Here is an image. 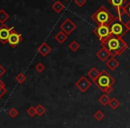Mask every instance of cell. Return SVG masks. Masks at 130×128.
Segmentation results:
<instances>
[{
  "mask_svg": "<svg viewBox=\"0 0 130 128\" xmlns=\"http://www.w3.org/2000/svg\"><path fill=\"white\" fill-rule=\"evenodd\" d=\"M26 79H27V77H26L25 75H24V73H22V72H20L16 77H15V80H16V82L18 84H23L24 82L26 81Z\"/></svg>",
  "mask_w": 130,
  "mask_h": 128,
  "instance_id": "cell-22",
  "label": "cell"
},
{
  "mask_svg": "<svg viewBox=\"0 0 130 128\" xmlns=\"http://www.w3.org/2000/svg\"><path fill=\"white\" fill-rule=\"evenodd\" d=\"M0 88H6V85L1 79H0Z\"/></svg>",
  "mask_w": 130,
  "mask_h": 128,
  "instance_id": "cell-31",
  "label": "cell"
},
{
  "mask_svg": "<svg viewBox=\"0 0 130 128\" xmlns=\"http://www.w3.org/2000/svg\"><path fill=\"white\" fill-rule=\"evenodd\" d=\"M74 3L78 7H83L87 4V0H74Z\"/></svg>",
  "mask_w": 130,
  "mask_h": 128,
  "instance_id": "cell-28",
  "label": "cell"
},
{
  "mask_svg": "<svg viewBox=\"0 0 130 128\" xmlns=\"http://www.w3.org/2000/svg\"><path fill=\"white\" fill-rule=\"evenodd\" d=\"M69 48H70V50L72 51V52H77V51L80 48V45H79V44L78 43V41L73 40V41H71V43H70Z\"/></svg>",
  "mask_w": 130,
  "mask_h": 128,
  "instance_id": "cell-21",
  "label": "cell"
},
{
  "mask_svg": "<svg viewBox=\"0 0 130 128\" xmlns=\"http://www.w3.org/2000/svg\"><path fill=\"white\" fill-rule=\"evenodd\" d=\"M114 18L115 16L103 6H100L91 16V19L97 25H110Z\"/></svg>",
  "mask_w": 130,
  "mask_h": 128,
  "instance_id": "cell-3",
  "label": "cell"
},
{
  "mask_svg": "<svg viewBox=\"0 0 130 128\" xmlns=\"http://www.w3.org/2000/svg\"><path fill=\"white\" fill-rule=\"evenodd\" d=\"M51 51H52V47L47 45L46 43H45V42L42 43L41 45L38 47V52H39L43 57H45L46 55H48L51 52Z\"/></svg>",
  "mask_w": 130,
  "mask_h": 128,
  "instance_id": "cell-12",
  "label": "cell"
},
{
  "mask_svg": "<svg viewBox=\"0 0 130 128\" xmlns=\"http://www.w3.org/2000/svg\"><path fill=\"white\" fill-rule=\"evenodd\" d=\"M109 106H110V108H111V109L115 110L120 106V102H119L117 98H111L110 102H109Z\"/></svg>",
  "mask_w": 130,
  "mask_h": 128,
  "instance_id": "cell-18",
  "label": "cell"
},
{
  "mask_svg": "<svg viewBox=\"0 0 130 128\" xmlns=\"http://www.w3.org/2000/svg\"><path fill=\"white\" fill-rule=\"evenodd\" d=\"M75 85H76V87L81 93H86L91 87L92 84H91V82L89 81L87 77L82 76L81 78L75 83Z\"/></svg>",
  "mask_w": 130,
  "mask_h": 128,
  "instance_id": "cell-9",
  "label": "cell"
},
{
  "mask_svg": "<svg viewBox=\"0 0 130 128\" xmlns=\"http://www.w3.org/2000/svg\"><path fill=\"white\" fill-rule=\"evenodd\" d=\"M98 101H99V102L101 103L103 106H106V105H109V102H110V98L109 97L108 94H103V95L99 98Z\"/></svg>",
  "mask_w": 130,
  "mask_h": 128,
  "instance_id": "cell-19",
  "label": "cell"
},
{
  "mask_svg": "<svg viewBox=\"0 0 130 128\" xmlns=\"http://www.w3.org/2000/svg\"><path fill=\"white\" fill-rule=\"evenodd\" d=\"M123 13L130 19V1L128 3H126V5L123 8Z\"/></svg>",
  "mask_w": 130,
  "mask_h": 128,
  "instance_id": "cell-26",
  "label": "cell"
},
{
  "mask_svg": "<svg viewBox=\"0 0 130 128\" xmlns=\"http://www.w3.org/2000/svg\"><path fill=\"white\" fill-rule=\"evenodd\" d=\"M10 15L8 13H6L4 9H0V23L5 24L6 21H8Z\"/></svg>",
  "mask_w": 130,
  "mask_h": 128,
  "instance_id": "cell-17",
  "label": "cell"
},
{
  "mask_svg": "<svg viewBox=\"0 0 130 128\" xmlns=\"http://www.w3.org/2000/svg\"><path fill=\"white\" fill-rule=\"evenodd\" d=\"M104 113H103L102 110H97V111L95 112V113L94 114V118L96 119L97 121H102L103 118H104Z\"/></svg>",
  "mask_w": 130,
  "mask_h": 128,
  "instance_id": "cell-23",
  "label": "cell"
},
{
  "mask_svg": "<svg viewBox=\"0 0 130 128\" xmlns=\"http://www.w3.org/2000/svg\"><path fill=\"white\" fill-rule=\"evenodd\" d=\"M51 7H52V9L54 10L56 13H61V12L64 11V9H65L64 5H63L61 1H59V0H56L55 2L52 5Z\"/></svg>",
  "mask_w": 130,
  "mask_h": 128,
  "instance_id": "cell-14",
  "label": "cell"
},
{
  "mask_svg": "<svg viewBox=\"0 0 130 128\" xmlns=\"http://www.w3.org/2000/svg\"><path fill=\"white\" fill-rule=\"evenodd\" d=\"M64 1H69V0H64Z\"/></svg>",
  "mask_w": 130,
  "mask_h": 128,
  "instance_id": "cell-32",
  "label": "cell"
},
{
  "mask_svg": "<svg viewBox=\"0 0 130 128\" xmlns=\"http://www.w3.org/2000/svg\"><path fill=\"white\" fill-rule=\"evenodd\" d=\"M115 83L116 80L105 69L101 71L97 79L94 82V84L100 90L103 91L104 94H108V95L113 92V85Z\"/></svg>",
  "mask_w": 130,
  "mask_h": 128,
  "instance_id": "cell-2",
  "label": "cell"
},
{
  "mask_svg": "<svg viewBox=\"0 0 130 128\" xmlns=\"http://www.w3.org/2000/svg\"><path fill=\"white\" fill-rule=\"evenodd\" d=\"M8 115L10 116V117H12V118H15V117L18 116V114H19V111L17 110V108H11L9 110H8Z\"/></svg>",
  "mask_w": 130,
  "mask_h": 128,
  "instance_id": "cell-24",
  "label": "cell"
},
{
  "mask_svg": "<svg viewBox=\"0 0 130 128\" xmlns=\"http://www.w3.org/2000/svg\"><path fill=\"white\" fill-rule=\"evenodd\" d=\"M60 29H61V30L63 31L65 34H67L68 36H69V35H71V33L77 29V26L70 18H66L62 22V23L60 25Z\"/></svg>",
  "mask_w": 130,
  "mask_h": 128,
  "instance_id": "cell-6",
  "label": "cell"
},
{
  "mask_svg": "<svg viewBox=\"0 0 130 128\" xmlns=\"http://www.w3.org/2000/svg\"><path fill=\"white\" fill-rule=\"evenodd\" d=\"M54 39H55L59 44H63L66 40L68 39V35L65 34L63 31L60 30L59 32L54 36Z\"/></svg>",
  "mask_w": 130,
  "mask_h": 128,
  "instance_id": "cell-15",
  "label": "cell"
},
{
  "mask_svg": "<svg viewBox=\"0 0 130 128\" xmlns=\"http://www.w3.org/2000/svg\"><path fill=\"white\" fill-rule=\"evenodd\" d=\"M105 64H106L107 68L110 69V70H112V71L117 69V68L119 66V62L115 59V57H112V56L105 62Z\"/></svg>",
  "mask_w": 130,
  "mask_h": 128,
  "instance_id": "cell-13",
  "label": "cell"
},
{
  "mask_svg": "<svg viewBox=\"0 0 130 128\" xmlns=\"http://www.w3.org/2000/svg\"><path fill=\"white\" fill-rule=\"evenodd\" d=\"M6 69H5V68L3 67L1 64H0V78H2V77L4 76L5 74H6Z\"/></svg>",
  "mask_w": 130,
  "mask_h": 128,
  "instance_id": "cell-29",
  "label": "cell"
},
{
  "mask_svg": "<svg viewBox=\"0 0 130 128\" xmlns=\"http://www.w3.org/2000/svg\"><path fill=\"white\" fill-rule=\"evenodd\" d=\"M36 113H37V116H38V117H42V116L44 115V114L45 113V111H46V109H45V108L43 106V105L41 104H38L37 105L36 107Z\"/></svg>",
  "mask_w": 130,
  "mask_h": 128,
  "instance_id": "cell-20",
  "label": "cell"
},
{
  "mask_svg": "<svg viewBox=\"0 0 130 128\" xmlns=\"http://www.w3.org/2000/svg\"><path fill=\"white\" fill-rule=\"evenodd\" d=\"M101 45L102 47H104L110 52L112 57L121 55L128 48V45L122 38L112 36V35L106 40L102 42Z\"/></svg>",
  "mask_w": 130,
  "mask_h": 128,
  "instance_id": "cell-1",
  "label": "cell"
},
{
  "mask_svg": "<svg viewBox=\"0 0 130 128\" xmlns=\"http://www.w3.org/2000/svg\"><path fill=\"white\" fill-rule=\"evenodd\" d=\"M108 2L116 9L118 17L120 19L123 14V8L126 5V0H108Z\"/></svg>",
  "mask_w": 130,
  "mask_h": 128,
  "instance_id": "cell-10",
  "label": "cell"
},
{
  "mask_svg": "<svg viewBox=\"0 0 130 128\" xmlns=\"http://www.w3.org/2000/svg\"><path fill=\"white\" fill-rule=\"evenodd\" d=\"M6 93H7L6 88H0V98H2Z\"/></svg>",
  "mask_w": 130,
  "mask_h": 128,
  "instance_id": "cell-30",
  "label": "cell"
},
{
  "mask_svg": "<svg viewBox=\"0 0 130 128\" xmlns=\"http://www.w3.org/2000/svg\"><path fill=\"white\" fill-rule=\"evenodd\" d=\"M27 114L29 116V117H35V116L37 115V113H36V108H35V107H33V106L29 107V108H28V110H27Z\"/></svg>",
  "mask_w": 130,
  "mask_h": 128,
  "instance_id": "cell-27",
  "label": "cell"
},
{
  "mask_svg": "<svg viewBox=\"0 0 130 128\" xmlns=\"http://www.w3.org/2000/svg\"><path fill=\"white\" fill-rule=\"evenodd\" d=\"M22 40H23V38H22V34H20V33L17 32L15 29H13L11 32V34H10L9 38H8V40H7V43L9 44L13 48H15L19 44L22 43Z\"/></svg>",
  "mask_w": 130,
  "mask_h": 128,
  "instance_id": "cell-8",
  "label": "cell"
},
{
  "mask_svg": "<svg viewBox=\"0 0 130 128\" xmlns=\"http://www.w3.org/2000/svg\"><path fill=\"white\" fill-rule=\"evenodd\" d=\"M100 73L101 72H100L96 68H92V69L87 72V77H88L89 78H91V79L93 80V82H94L97 79L98 77H99Z\"/></svg>",
  "mask_w": 130,
  "mask_h": 128,
  "instance_id": "cell-16",
  "label": "cell"
},
{
  "mask_svg": "<svg viewBox=\"0 0 130 128\" xmlns=\"http://www.w3.org/2000/svg\"><path fill=\"white\" fill-rule=\"evenodd\" d=\"M94 35L99 38L101 43L111 36L110 26L109 25H98L97 27L94 29Z\"/></svg>",
  "mask_w": 130,
  "mask_h": 128,
  "instance_id": "cell-5",
  "label": "cell"
},
{
  "mask_svg": "<svg viewBox=\"0 0 130 128\" xmlns=\"http://www.w3.org/2000/svg\"><path fill=\"white\" fill-rule=\"evenodd\" d=\"M35 69H36V70L38 71V73H42V72H44V71H45V66L44 65V63L38 62V64H37V65L35 66Z\"/></svg>",
  "mask_w": 130,
  "mask_h": 128,
  "instance_id": "cell-25",
  "label": "cell"
},
{
  "mask_svg": "<svg viewBox=\"0 0 130 128\" xmlns=\"http://www.w3.org/2000/svg\"><path fill=\"white\" fill-rule=\"evenodd\" d=\"M14 29V27H8L6 24H2L0 26V42L5 45L7 43V40L12 31Z\"/></svg>",
  "mask_w": 130,
  "mask_h": 128,
  "instance_id": "cell-7",
  "label": "cell"
},
{
  "mask_svg": "<svg viewBox=\"0 0 130 128\" xmlns=\"http://www.w3.org/2000/svg\"><path fill=\"white\" fill-rule=\"evenodd\" d=\"M109 26H110V33L112 36H119V38H122L128 31L125 23L121 20H119L118 16L114 18V20Z\"/></svg>",
  "mask_w": 130,
  "mask_h": 128,
  "instance_id": "cell-4",
  "label": "cell"
},
{
  "mask_svg": "<svg viewBox=\"0 0 130 128\" xmlns=\"http://www.w3.org/2000/svg\"><path fill=\"white\" fill-rule=\"evenodd\" d=\"M95 55H96V57L100 60V61H103V62H106V61H108L110 57H111L110 52H109L106 48H104V47H102V48L100 49L97 52H96Z\"/></svg>",
  "mask_w": 130,
  "mask_h": 128,
  "instance_id": "cell-11",
  "label": "cell"
}]
</instances>
